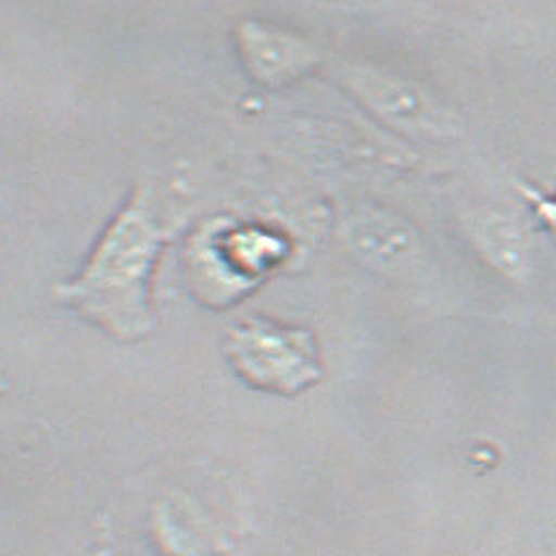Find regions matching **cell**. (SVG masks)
Returning <instances> with one entry per match:
<instances>
[{
    "mask_svg": "<svg viewBox=\"0 0 556 556\" xmlns=\"http://www.w3.org/2000/svg\"><path fill=\"white\" fill-rule=\"evenodd\" d=\"M223 352L252 390L293 397L323 376L319 349L309 330L252 315L228 327Z\"/></svg>",
    "mask_w": 556,
    "mask_h": 556,
    "instance_id": "obj_2",
    "label": "cell"
},
{
    "mask_svg": "<svg viewBox=\"0 0 556 556\" xmlns=\"http://www.w3.org/2000/svg\"><path fill=\"white\" fill-rule=\"evenodd\" d=\"M352 247L374 266L390 268L412 254V230L383 213H366L351 225Z\"/></svg>",
    "mask_w": 556,
    "mask_h": 556,
    "instance_id": "obj_5",
    "label": "cell"
},
{
    "mask_svg": "<svg viewBox=\"0 0 556 556\" xmlns=\"http://www.w3.org/2000/svg\"><path fill=\"white\" fill-rule=\"evenodd\" d=\"M237 43L250 77L268 87L298 79L315 63V52L307 41L262 22H240Z\"/></svg>",
    "mask_w": 556,
    "mask_h": 556,
    "instance_id": "obj_4",
    "label": "cell"
},
{
    "mask_svg": "<svg viewBox=\"0 0 556 556\" xmlns=\"http://www.w3.org/2000/svg\"><path fill=\"white\" fill-rule=\"evenodd\" d=\"M169 240L148 189H136L97 238L75 278L55 295L83 320L121 342H140L155 330L154 274Z\"/></svg>",
    "mask_w": 556,
    "mask_h": 556,
    "instance_id": "obj_1",
    "label": "cell"
},
{
    "mask_svg": "<svg viewBox=\"0 0 556 556\" xmlns=\"http://www.w3.org/2000/svg\"><path fill=\"white\" fill-rule=\"evenodd\" d=\"M485 250L490 256L502 266V268L516 274L523 268L526 252H523V240L517 235L516 228L507 220L494 218L484 227Z\"/></svg>",
    "mask_w": 556,
    "mask_h": 556,
    "instance_id": "obj_6",
    "label": "cell"
},
{
    "mask_svg": "<svg viewBox=\"0 0 556 556\" xmlns=\"http://www.w3.org/2000/svg\"><path fill=\"white\" fill-rule=\"evenodd\" d=\"M346 83L362 103L402 130L439 135L446 128L443 111L412 83L371 70H354Z\"/></svg>",
    "mask_w": 556,
    "mask_h": 556,
    "instance_id": "obj_3",
    "label": "cell"
}]
</instances>
